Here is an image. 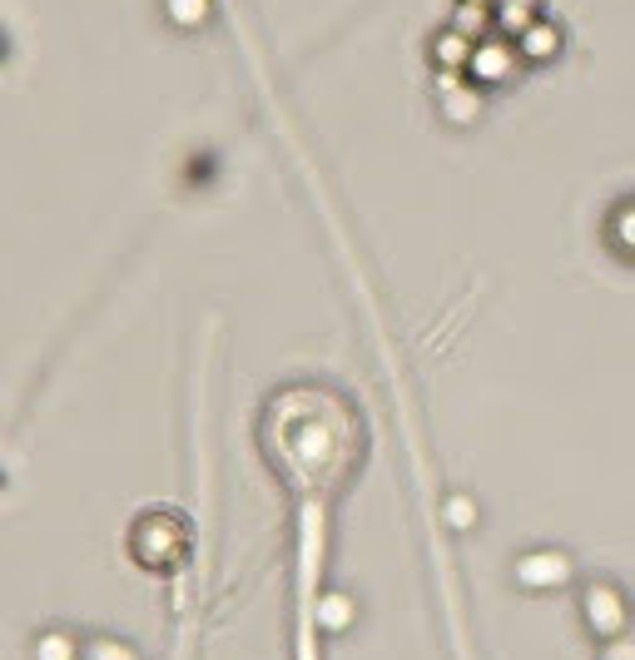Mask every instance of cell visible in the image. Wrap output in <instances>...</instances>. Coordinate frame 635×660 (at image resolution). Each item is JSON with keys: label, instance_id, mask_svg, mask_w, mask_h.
<instances>
[{"label": "cell", "instance_id": "8992f818", "mask_svg": "<svg viewBox=\"0 0 635 660\" xmlns=\"http://www.w3.org/2000/svg\"><path fill=\"white\" fill-rule=\"evenodd\" d=\"M174 15H204V0H174Z\"/></svg>", "mask_w": 635, "mask_h": 660}, {"label": "cell", "instance_id": "5b68a950", "mask_svg": "<svg viewBox=\"0 0 635 660\" xmlns=\"http://www.w3.org/2000/svg\"><path fill=\"white\" fill-rule=\"evenodd\" d=\"M551 50H556V31L537 21V25L527 31V55H551Z\"/></svg>", "mask_w": 635, "mask_h": 660}, {"label": "cell", "instance_id": "6da1fadb", "mask_svg": "<svg viewBox=\"0 0 635 660\" xmlns=\"http://www.w3.org/2000/svg\"><path fill=\"white\" fill-rule=\"evenodd\" d=\"M511 60H517V55L506 50L502 40H486L482 50H472V70H477L482 80H502L506 70H511Z\"/></svg>", "mask_w": 635, "mask_h": 660}, {"label": "cell", "instance_id": "3957f363", "mask_svg": "<svg viewBox=\"0 0 635 660\" xmlns=\"http://www.w3.org/2000/svg\"><path fill=\"white\" fill-rule=\"evenodd\" d=\"M492 21H496L492 5H477V0H462V5H457V35H482Z\"/></svg>", "mask_w": 635, "mask_h": 660}, {"label": "cell", "instance_id": "277c9868", "mask_svg": "<svg viewBox=\"0 0 635 660\" xmlns=\"http://www.w3.org/2000/svg\"><path fill=\"white\" fill-rule=\"evenodd\" d=\"M437 55L447 60V66H472V50H467V35H447V40L437 45Z\"/></svg>", "mask_w": 635, "mask_h": 660}, {"label": "cell", "instance_id": "52a82bcc", "mask_svg": "<svg viewBox=\"0 0 635 660\" xmlns=\"http://www.w3.org/2000/svg\"><path fill=\"white\" fill-rule=\"evenodd\" d=\"M477 5H492V0H477Z\"/></svg>", "mask_w": 635, "mask_h": 660}, {"label": "cell", "instance_id": "7a4b0ae2", "mask_svg": "<svg viewBox=\"0 0 635 660\" xmlns=\"http://www.w3.org/2000/svg\"><path fill=\"white\" fill-rule=\"evenodd\" d=\"M496 25L502 31H517V35H527L531 25V0H496Z\"/></svg>", "mask_w": 635, "mask_h": 660}]
</instances>
